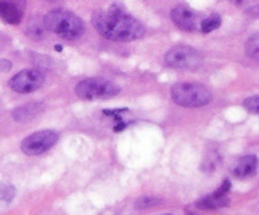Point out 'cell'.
<instances>
[{
    "mask_svg": "<svg viewBox=\"0 0 259 215\" xmlns=\"http://www.w3.org/2000/svg\"><path fill=\"white\" fill-rule=\"evenodd\" d=\"M91 22L98 33L114 42H132L146 33L143 24L119 5L96 10Z\"/></svg>",
    "mask_w": 259,
    "mask_h": 215,
    "instance_id": "cell-1",
    "label": "cell"
},
{
    "mask_svg": "<svg viewBox=\"0 0 259 215\" xmlns=\"http://www.w3.org/2000/svg\"><path fill=\"white\" fill-rule=\"evenodd\" d=\"M43 27L68 40L78 38L85 29L82 20L77 15L63 9H55L47 13L43 19Z\"/></svg>",
    "mask_w": 259,
    "mask_h": 215,
    "instance_id": "cell-2",
    "label": "cell"
},
{
    "mask_svg": "<svg viewBox=\"0 0 259 215\" xmlns=\"http://www.w3.org/2000/svg\"><path fill=\"white\" fill-rule=\"evenodd\" d=\"M171 98L184 108H201L211 101V93L201 83L179 82L172 86Z\"/></svg>",
    "mask_w": 259,
    "mask_h": 215,
    "instance_id": "cell-3",
    "label": "cell"
},
{
    "mask_svg": "<svg viewBox=\"0 0 259 215\" xmlns=\"http://www.w3.org/2000/svg\"><path fill=\"white\" fill-rule=\"evenodd\" d=\"M75 93L83 100H106L120 93V88L113 81L101 77H91L80 81Z\"/></svg>",
    "mask_w": 259,
    "mask_h": 215,
    "instance_id": "cell-4",
    "label": "cell"
},
{
    "mask_svg": "<svg viewBox=\"0 0 259 215\" xmlns=\"http://www.w3.org/2000/svg\"><path fill=\"white\" fill-rule=\"evenodd\" d=\"M58 133L51 129L35 132L23 139L20 149L27 156H38L52 148L58 142Z\"/></svg>",
    "mask_w": 259,
    "mask_h": 215,
    "instance_id": "cell-5",
    "label": "cell"
},
{
    "mask_svg": "<svg viewBox=\"0 0 259 215\" xmlns=\"http://www.w3.org/2000/svg\"><path fill=\"white\" fill-rule=\"evenodd\" d=\"M201 55L187 46H176L164 55V62L171 68H196L201 65Z\"/></svg>",
    "mask_w": 259,
    "mask_h": 215,
    "instance_id": "cell-6",
    "label": "cell"
},
{
    "mask_svg": "<svg viewBox=\"0 0 259 215\" xmlns=\"http://www.w3.org/2000/svg\"><path fill=\"white\" fill-rule=\"evenodd\" d=\"M45 75L37 68H28L18 72L9 81V86L18 94H30L42 88L45 83Z\"/></svg>",
    "mask_w": 259,
    "mask_h": 215,
    "instance_id": "cell-7",
    "label": "cell"
},
{
    "mask_svg": "<svg viewBox=\"0 0 259 215\" xmlns=\"http://www.w3.org/2000/svg\"><path fill=\"white\" fill-rule=\"evenodd\" d=\"M171 19L176 27L185 32H196L200 30V23L201 18L190 8L184 5H177L171 10Z\"/></svg>",
    "mask_w": 259,
    "mask_h": 215,
    "instance_id": "cell-8",
    "label": "cell"
},
{
    "mask_svg": "<svg viewBox=\"0 0 259 215\" xmlns=\"http://www.w3.org/2000/svg\"><path fill=\"white\" fill-rule=\"evenodd\" d=\"M258 159L257 156L250 154V156H244L238 159L233 166V175L238 179H250L257 174Z\"/></svg>",
    "mask_w": 259,
    "mask_h": 215,
    "instance_id": "cell-9",
    "label": "cell"
},
{
    "mask_svg": "<svg viewBox=\"0 0 259 215\" xmlns=\"http://www.w3.org/2000/svg\"><path fill=\"white\" fill-rule=\"evenodd\" d=\"M23 13L15 3L9 0H0V19L8 24L17 25L22 22Z\"/></svg>",
    "mask_w": 259,
    "mask_h": 215,
    "instance_id": "cell-10",
    "label": "cell"
},
{
    "mask_svg": "<svg viewBox=\"0 0 259 215\" xmlns=\"http://www.w3.org/2000/svg\"><path fill=\"white\" fill-rule=\"evenodd\" d=\"M230 204L229 197L222 196V195H218L217 192H212V194L207 195V196L202 197L200 201L196 202V207L200 210H215V209H222V207L228 206Z\"/></svg>",
    "mask_w": 259,
    "mask_h": 215,
    "instance_id": "cell-11",
    "label": "cell"
},
{
    "mask_svg": "<svg viewBox=\"0 0 259 215\" xmlns=\"http://www.w3.org/2000/svg\"><path fill=\"white\" fill-rule=\"evenodd\" d=\"M42 110V105L39 103H29L25 105L18 106L14 111H13V118L15 121L19 123H24V121L32 120L35 116L39 114Z\"/></svg>",
    "mask_w": 259,
    "mask_h": 215,
    "instance_id": "cell-12",
    "label": "cell"
},
{
    "mask_svg": "<svg viewBox=\"0 0 259 215\" xmlns=\"http://www.w3.org/2000/svg\"><path fill=\"white\" fill-rule=\"evenodd\" d=\"M222 25V17L219 14H212L210 17L205 18V19H201V23H200V30L205 34L212 32V30L218 29V28Z\"/></svg>",
    "mask_w": 259,
    "mask_h": 215,
    "instance_id": "cell-13",
    "label": "cell"
},
{
    "mask_svg": "<svg viewBox=\"0 0 259 215\" xmlns=\"http://www.w3.org/2000/svg\"><path fill=\"white\" fill-rule=\"evenodd\" d=\"M245 53L253 60H258L259 57V35L253 34L245 42Z\"/></svg>",
    "mask_w": 259,
    "mask_h": 215,
    "instance_id": "cell-14",
    "label": "cell"
},
{
    "mask_svg": "<svg viewBox=\"0 0 259 215\" xmlns=\"http://www.w3.org/2000/svg\"><path fill=\"white\" fill-rule=\"evenodd\" d=\"M222 162V157L218 153H210L209 157L204 159V163H202V169L204 171H214L218 167V164H220Z\"/></svg>",
    "mask_w": 259,
    "mask_h": 215,
    "instance_id": "cell-15",
    "label": "cell"
},
{
    "mask_svg": "<svg viewBox=\"0 0 259 215\" xmlns=\"http://www.w3.org/2000/svg\"><path fill=\"white\" fill-rule=\"evenodd\" d=\"M15 196V189L14 186L9 184H2L0 185V201L9 202L14 199Z\"/></svg>",
    "mask_w": 259,
    "mask_h": 215,
    "instance_id": "cell-16",
    "label": "cell"
},
{
    "mask_svg": "<svg viewBox=\"0 0 259 215\" xmlns=\"http://www.w3.org/2000/svg\"><path fill=\"white\" fill-rule=\"evenodd\" d=\"M243 106L245 108V110L249 111L250 114H258L259 113V96L253 95L249 98L245 99L243 101Z\"/></svg>",
    "mask_w": 259,
    "mask_h": 215,
    "instance_id": "cell-17",
    "label": "cell"
},
{
    "mask_svg": "<svg viewBox=\"0 0 259 215\" xmlns=\"http://www.w3.org/2000/svg\"><path fill=\"white\" fill-rule=\"evenodd\" d=\"M159 202L161 201L158 199H156V197H141V199L137 200L136 207L139 210L151 209V207L157 206Z\"/></svg>",
    "mask_w": 259,
    "mask_h": 215,
    "instance_id": "cell-18",
    "label": "cell"
},
{
    "mask_svg": "<svg viewBox=\"0 0 259 215\" xmlns=\"http://www.w3.org/2000/svg\"><path fill=\"white\" fill-rule=\"evenodd\" d=\"M28 33L32 38L34 39H39L40 37H43V27L39 24V23H30L29 27H28Z\"/></svg>",
    "mask_w": 259,
    "mask_h": 215,
    "instance_id": "cell-19",
    "label": "cell"
},
{
    "mask_svg": "<svg viewBox=\"0 0 259 215\" xmlns=\"http://www.w3.org/2000/svg\"><path fill=\"white\" fill-rule=\"evenodd\" d=\"M230 187H232V182H230L229 179H225L224 181H223V184L220 185L219 189L215 192H217L218 195H222V196H227L230 191Z\"/></svg>",
    "mask_w": 259,
    "mask_h": 215,
    "instance_id": "cell-20",
    "label": "cell"
},
{
    "mask_svg": "<svg viewBox=\"0 0 259 215\" xmlns=\"http://www.w3.org/2000/svg\"><path fill=\"white\" fill-rule=\"evenodd\" d=\"M12 68V63L7 60H0V71H9Z\"/></svg>",
    "mask_w": 259,
    "mask_h": 215,
    "instance_id": "cell-21",
    "label": "cell"
},
{
    "mask_svg": "<svg viewBox=\"0 0 259 215\" xmlns=\"http://www.w3.org/2000/svg\"><path fill=\"white\" fill-rule=\"evenodd\" d=\"M126 126H128V124H126L125 121H123L120 119V120H118V124H115V126H114V131H115V132H121V131H124V129H125Z\"/></svg>",
    "mask_w": 259,
    "mask_h": 215,
    "instance_id": "cell-22",
    "label": "cell"
},
{
    "mask_svg": "<svg viewBox=\"0 0 259 215\" xmlns=\"http://www.w3.org/2000/svg\"><path fill=\"white\" fill-rule=\"evenodd\" d=\"M229 2L233 3L234 5H237V7H245V5L250 4L252 0H229Z\"/></svg>",
    "mask_w": 259,
    "mask_h": 215,
    "instance_id": "cell-23",
    "label": "cell"
},
{
    "mask_svg": "<svg viewBox=\"0 0 259 215\" xmlns=\"http://www.w3.org/2000/svg\"><path fill=\"white\" fill-rule=\"evenodd\" d=\"M55 50H56V51H58V52H61V51H62V46H61V45L55 46Z\"/></svg>",
    "mask_w": 259,
    "mask_h": 215,
    "instance_id": "cell-24",
    "label": "cell"
},
{
    "mask_svg": "<svg viewBox=\"0 0 259 215\" xmlns=\"http://www.w3.org/2000/svg\"><path fill=\"white\" fill-rule=\"evenodd\" d=\"M45 2H50V3H53V2H57V0H45Z\"/></svg>",
    "mask_w": 259,
    "mask_h": 215,
    "instance_id": "cell-25",
    "label": "cell"
}]
</instances>
